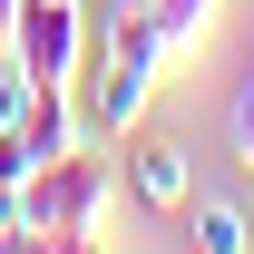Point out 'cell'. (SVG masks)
I'll use <instances>...</instances> for the list:
<instances>
[{
  "mask_svg": "<svg viewBox=\"0 0 254 254\" xmlns=\"http://www.w3.org/2000/svg\"><path fill=\"white\" fill-rule=\"evenodd\" d=\"M118 186H127V166L88 157V147L59 157V166H39L30 186H20V245H118L108 235Z\"/></svg>",
  "mask_w": 254,
  "mask_h": 254,
  "instance_id": "cell-1",
  "label": "cell"
},
{
  "mask_svg": "<svg viewBox=\"0 0 254 254\" xmlns=\"http://www.w3.org/2000/svg\"><path fill=\"white\" fill-rule=\"evenodd\" d=\"M0 59L20 68L30 88H78V68H88V10L78 0H20Z\"/></svg>",
  "mask_w": 254,
  "mask_h": 254,
  "instance_id": "cell-2",
  "label": "cell"
},
{
  "mask_svg": "<svg viewBox=\"0 0 254 254\" xmlns=\"http://www.w3.org/2000/svg\"><path fill=\"white\" fill-rule=\"evenodd\" d=\"M127 195H137L147 215L195 205V157L176 147V137H137V147H127Z\"/></svg>",
  "mask_w": 254,
  "mask_h": 254,
  "instance_id": "cell-3",
  "label": "cell"
},
{
  "mask_svg": "<svg viewBox=\"0 0 254 254\" xmlns=\"http://www.w3.org/2000/svg\"><path fill=\"white\" fill-rule=\"evenodd\" d=\"M20 147H30L39 166H59L88 147V108H78V88H30V108H20V127H10Z\"/></svg>",
  "mask_w": 254,
  "mask_h": 254,
  "instance_id": "cell-4",
  "label": "cell"
},
{
  "mask_svg": "<svg viewBox=\"0 0 254 254\" xmlns=\"http://www.w3.org/2000/svg\"><path fill=\"white\" fill-rule=\"evenodd\" d=\"M186 235H195L205 254H245V245H254L245 205H225V195H205V205H195V215H186Z\"/></svg>",
  "mask_w": 254,
  "mask_h": 254,
  "instance_id": "cell-5",
  "label": "cell"
},
{
  "mask_svg": "<svg viewBox=\"0 0 254 254\" xmlns=\"http://www.w3.org/2000/svg\"><path fill=\"white\" fill-rule=\"evenodd\" d=\"M147 20H157L166 49L186 59V49H205V30H215V0H147Z\"/></svg>",
  "mask_w": 254,
  "mask_h": 254,
  "instance_id": "cell-6",
  "label": "cell"
},
{
  "mask_svg": "<svg viewBox=\"0 0 254 254\" xmlns=\"http://www.w3.org/2000/svg\"><path fill=\"white\" fill-rule=\"evenodd\" d=\"M225 127H235V157L254 166V68L235 78V108H225Z\"/></svg>",
  "mask_w": 254,
  "mask_h": 254,
  "instance_id": "cell-7",
  "label": "cell"
},
{
  "mask_svg": "<svg viewBox=\"0 0 254 254\" xmlns=\"http://www.w3.org/2000/svg\"><path fill=\"white\" fill-rule=\"evenodd\" d=\"M20 108H30V78H20V68L0 59V137H10V127H20Z\"/></svg>",
  "mask_w": 254,
  "mask_h": 254,
  "instance_id": "cell-8",
  "label": "cell"
},
{
  "mask_svg": "<svg viewBox=\"0 0 254 254\" xmlns=\"http://www.w3.org/2000/svg\"><path fill=\"white\" fill-rule=\"evenodd\" d=\"M10 20H20V0H0V49H10Z\"/></svg>",
  "mask_w": 254,
  "mask_h": 254,
  "instance_id": "cell-9",
  "label": "cell"
}]
</instances>
